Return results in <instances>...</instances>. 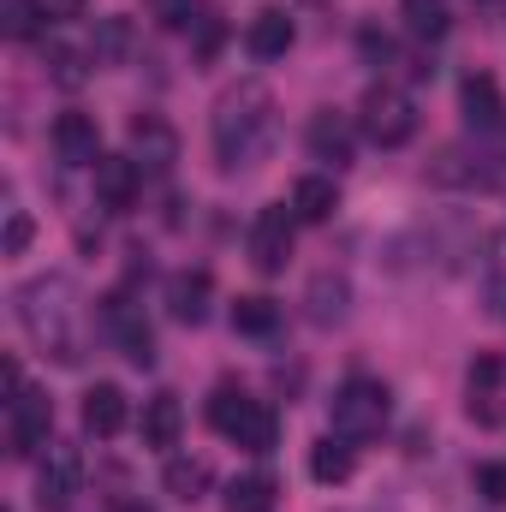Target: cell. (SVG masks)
Returning a JSON list of instances; mask_svg holds the SVG:
<instances>
[{"mask_svg": "<svg viewBox=\"0 0 506 512\" xmlns=\"http://www.w3.org/2000/svg\"><path fill=\"white\" fill-rule=\"evenodd\" d=\"M346 316V280L340 274H316V286H310V322H340Z\"/></svg>", "mask_w": 506, "mask_h": 512, "instance_id": "obj_26", "label": "cell"}, {"mask_svg": "<svg viewBox=\"0 0 506 512\" xmlns=\"http://www.w3.org/2000/svg\"><path fill=\"white\" fill-rule=\"evenodd\" d=\"M274 477H262V471H251V477H233L227 483V512H274Z\"/></svg>", "mask_w": 506, "mask_h": 512, "instance_id": "obj_24", "label": "cell"}, {"mask_svg": "<svg viewBox=\"0 0 506 512\" xmlns=\"http://www.w3.org/2000/svg\"><path fill=\"white\" fill-rule=\"evenodd\" d=\"M245 405H251V393H245V387L221 382V387H215V393H209V423H215V429L227 435V429L239 423V411H245Z\"/></svg>", "mask_w": 506, "mask_h": 512, "instance_id": "obj_29", "label": "cell"}, {"mask_svg": "<svg viewBox=\"0 0 506 512\" xmlns=\"http://www.w3.org/2000/svg\"><path fill=\"white\" fill-rule=\"evenodd\" d=\"M274 322H280V304L274 298H239L233 304V328L239 334H274Z\"/></svg>", "mask_w": 506, "mask_h": 512, "instance_id": "obj_27", "label": "cell"}, {"mask_svg": "<svg viewBox=\"0 0 506 512\" xmlns=\"http://www.w3.org/2000/svg\"><path fill=\"white\" fill-rule=\"evenodd\" d=\"M149 18L161 30H197L203 24V0H149Z\"/></svg>", "mask_w": 506, "mask_h": 512, "instance_id": "obj_28", "label": "cell"}, {"mask_svg": "<svg viewBox=\"0 0 506 512\" xmlns=\"http://www.w3.org/2000/svg\"><path fill=\"white\" fill-rule=\"evenodd\" d=\"M90 60H96V48L54 42V48H48V78H54L60 90H78V84H90Z\"/></svg>", "mask_w": 506, "mask_h": 512, "instance_id": "obj_23", "label": "cell"}, {"mask_svg": "<svg viewBox=\"0 0 506 512\" xmlns=\"http://www.w3.org/2000/svg\"><path fill=\"white\" fill-rule=\"evenodd\" d=\"M54 155L66 161V167H96L102 161V131L90 114H60L54 120Z\"/></svg>", "mask_w": 506, "mask_h": 512, "instance_id": "obj_12", "label": "cell"}, {"mask_svg": "<svg viewBox=\"0 0 506 512\" xmlns=\"http://www.w3.org/2000/svg\"><path fill=\"white\" fill-rule=\"evenodd\" d=\"M84 6H90V0H36V12H42L48 24H66V18H84Z\"/></svg>", "mask_w": 506, "mask_h": 512, "instance_id": "obj_35", "label": "cell"}, {"mask_svg": "<svg viewBox=\"0 0 506 512\" xmlns=\"http://www.w3.org/2000/svg\"><path fill=\"white\" fill-rule=\"evenodd\" d=\"M78 489H84V459L72 447H48V459L36 471V501L42 507H66Z\"/></svg>", "mask_w": 506, "mask_h": 512, "instance_id": "obj_7", "label": "cell"}, {"mask_svg": "<svg viewBox=\"0 0 506 512\" xmlns=\"http://www.w3.org/2000/svg\"><path fill=\"white\" fill-rule=\"evenodd\" d=\"M459 108H465V126H477V131L501 126V114H506L501 84H495L489 72H471V78L459 84Z\"/></svg>", "mask_w": 506, "mask_h": 512, "instance_id": "obj_17", "label": "cell"}, {"mask_svg": "<svg viewBox=\"0 0 506 512\" xmlns=\"http://www.w3.org/2000/svg\"><path fill=\"white\" fill-rule=\"evenodd\" d=\"M274 137V96L268 84H233L221 102H215V161L233 173V167H251L256 155L268 149Z\"/></svg>", "mask_w": 506, "mask_h": 512, "instance_id": "obj_2", "label": "cell"}, {"mask_svg": "<svg viewBox=\"0 0 506 512\" xmlns=\"http://www.w3.org/2000/svg\"><path fill=\"white\" fill-rule=\"evenodd\" d=\"M221 36H227V30H221V18H209V12H203V24H197V60H215Z\"/></svg>", "mask_w": 506, "mask_h": 512, "instance_id": "obj_34", "label": "cell"}, {"mask_svg": "<svg viewBox=\"0 0 506 512\" xmlns=\"http://www.w3.org/2000/svg\"><path fill=\"white\" fill-rule=\"evenodd\" d=\"M18 322H24V334L48 358H60V364H78L84 358V298H78V286L66 274L24 280L18 286Z\"/></svg>", "mask_w": 506, "mask_h": 512, "instance_id": "obj_1", "label": "cell"}, {"mask_svg": "<svg viewBox=\"0 0 506 512\" xmlns=\"http://www.w3.org/2000/svg\"><path fill=\"white\" fill-rule=\"evenodd\" d=\"M245 48H251V60H280L292 48V18L280 6H262L251 24H245Z\"/></svg>", "mask_w": 506, "mask_h": 512, "instance_id": "obj_18", "label": "cell"}, {"mask_svg": "<svg viewBox=\"0 0 506 512\" xmlns=\"http://www.w3.org/2000/svg\"><path fill=\"white\" fill-rule=\"evenodd\" d=\"M465 405L483 429L501 423V358H477L471 364V382H465Z\"/></svg>", "mask_w": 506, "mask_h": 512, "instance_id": "obj_16", "label": "cell"}, {"mask_svg": "<svg viewBox=\"0 0 506 512\" xmlns=\"http://www.w3.org/2000/svg\"><path fill=\"white\" fill-rule=\"evenodd\" d=\"M310 155L316 161H328V167H346L352 161V149H358V131H352V120L346 114H334V108H322L316 120H310Z\"/></svg>", "mask_w": 506, "mask_h": 512, "instance_id": "obj_13", "label": "cell"}, {"mask_svg": "<svg viewBox=\"0 0 506 512\" xmlns=\"http://www.w3.org/2000/svg\"><path fill=\"white\" fill-rule=\"evenodd\" d=\"M387 411H393V393L370 376H352V382L334 393V435L346 441H370L387 429Z\"/></svg>", "mask_w": 506, "mask_h": 512, "instance_id": "obj_3", "label": "cell"}, {"mask_svg": "<svg viewBox=\"0 0 506 512\" xmlns=\"http://www.w3.org/2000/svg\"><path fill=\"white\" fill-rule=\"evenodd\" d=\"M310 477L316 483H346L352 477V441L346 435H322L310 447Z\"/></svg>", "mask_w": 506, "mask_h": 512, "instance_id": "obj_22", "label": "cell"}, {"mask_svg": "<svg viewBox=\"0 0 506 512\" xmlns=\"http://www.w3.org/2000/svg\"><path fill=\"white\" fill-rule=\"evenodd\" d=\"M36 18H42L36 0H6V36H18V42L36 36Z\"/></svg>", "mask_w": 506, "mask_h": 512, "instance_id": "obj_30", "label": "cell"}, {"mask_svg": "<svg viewBox=\"0 0 506 512\" xmlns=\"http://www.w3.org/2000/svg\"><path fill=\"white\" fill-rule=\"evenodd\" d=\"M137 429H143V447H155V453L179 447V429H185V411H179V399H173V393H155V399H143V417H137Z\"/></svg>", "mask_w": 506, "mask_h": 512, "instance_id": "obj_15", "label": "cell"}, {"mask_svg": "<svg viewBox=\"0 0 506 512\" xmlns=\"http://www.w3.org/2000/svg\"><path fill=\"white\" fill-rule=\"evenodd\" d=\"M358 126H364V137H370L376 149H399V143L417 137V108H411L405 90L376 84V90L364 96V108H358Z\"/></svg>", "mask_w": 506, "mask_h": 512, "instance_id": "obj_4", "label": "cell"}, {"mask_svg": "<svg viewBox=\"0 0 506 512\" xmlns=\"http://www.w3.org/2000/svg\"><path fill=\"white\" fill-rule=\"evenodd\" d=\"M137 191H143V167L131 161V155H102L96 161V203L102 209H131L137 203Z\"/></svg>", "mask_w": 506, "mask_h": 512, "instance_id": "obj_10", "label": "cell"}, {"mask_svg": "<svg viewBox=\"0 0 506 512\" xmlns=\"http://www.w3.org/2000/svg\"><path fill=\"white\" fill-rule=\"evenodd\" d=\"M131 161L149 167V173H167L179 161V137H173V126L161 114H137L131 120Z\"/></svg>", "mask_w": 506, "mask_h": 512, "instance_id": "obj_8", "label": "cell"}, {"mask_svg": "<svg viewBox=\"0 0 506 512\" xmlns=\"http://www.w3.org/2000/svg\"><path fill=\"white\" fill-rule=\"evenodd\" d=\"M24 245H30V215L6 209V256H24Z\"/></svg>", "mask_w": 506, "mask_h": 512, "instance_id": "obj_32", "label": "cell"}, {"mask_svg": "<svg viewBox=\"0 0 506 512\" xmlns=\"http://www.w3.org/2000/svg\"><path fill=\"white\" fill-rule=\"evenodd\" d=\"M209 298H215V274L209 268H179L173 280H167V310H173V322H209Z\"/></svg>", "mask_w": 506, "mask_h": 512, "instance_id": "obj_9", "label": "cell"}, {"mask_svg": "<svg viewBox=\"0 0 506 512\" xmlns=\"http://www.w3.org/2000/svg\"><path fill=\"white\" fill-rule=\"evenodd\" d=\"M108 328H114L120 352H126L137 370H149V364H155V334H149V322H143V316L131 310L126 292H114V298H108Z\"/></svg>", "mask_w": 506, "mask_h": 512, "instance_id": "obj_11", "label": "cell"}, {"mask_svg": "<svg viewBox=\"0 0 506 512\" xmlns=\"http://www.w3.org/2000/svg\"><path fill=\"white\" fill-rule=\"evenodd\" d=\"M334 209H340V191H334V179H322V173H304V179L292 185V215H298L304 227H322V221H334Z\"/></svg>", "mask_w": 506, "mask_h": 512, "instance_id": "obj_19", "label": "cell"}, {"mask_svg": "<svg viewBox=\"0 0 506 512\" xmlns=\"http://www.w3.org/2000/svg\"><path fill=\"white\" fill-rule=\"evenodd\" d=\"M203 489H209V465L203 459H167V495L173 501H203Z\"/></svg>", "mask_w": 506, "mask_h": 512, "instance_id": "obj_25", "label": "cell"}, {"mask_svg": "<svg viewBox=\"0 0 506 512\" xmlns=\"http://www.w3.org/2000/svg\"><path fill=\"white\" fill-rule=\"evenodd\" d=\"M126 42H131L126 18H108V24H102V36H96V60H102V54H126Z\"/></svg>", "mask_w": 506, "mask_h": 512, "instance_id": "obj_31", "label": "cell"}, {"mask_svg": "<svg viewBox=\"0 0 506 512\" xmlns=\"http://www.w3.org/2000/svg\"><path fill=\"white\" fill-rule=\"evenodd\" d=\"M227 441L245 447V453H274V441H280V417H274L262 399H251V405L239 411V423L227 429Z\"/></svg>", "mask_w": 506, "mask_h": 512, "instance_id": "obj_20", "label": "cell"}, {"mask_svg": "<svg viewBox=\"0 0 506 512\" xmlns=\"http://www.w3.org/2000/svg\"><path fill=\"white\" fill-rule=\"evenodd\" d=\"M120 512H149V507H137V501H120Z\"/></svg>", "mask_w": 506, "mask_h": 512, "instance_id": "obj_36", "label": "cell"}, {"mask_svg": "<svg viewBox=\"0 0 506 512\" xmlns=\"http://www.w3.org/2000/svg\"><path fill=\"white\" fill-rule=\"evenodd\" d=\"M126 423H131V405H126V393H120L114 382H96L90 393H84V429H90L96 441H114Z\"/></svg>", "mask_w": 506, "mask_h": 512, "instance_id": "obj_14", "label": "cell"}, {"mask_svg": "<svg viewBox=\"0 0 506 512\" xmlns=\"http://www.w3.org/2000/svg\"><path fill=\"white\" fill-rule=\"evenodd\" d=\"M48 429H54V405H48V393L24 387L18 399H6V441H12L18 459H36V453L48 447Z\"/></svg>", "mask_w": 506, "mask_h": 512, "instance_id": "obj_5", "label": "cell"}, {"mask_svg": "<svg viewBox=\"0 0 506 512\" xmlns=\"http://www.w3.org/2000/svg\"><path fill=\"white\" fill-rule=\"evenodd\" d=\"M477 495L483 501H506V465H477Z\"/></svg>", "mask_w": 506, "mask_h": 512, "instance_id": "obj_33", "label": "cell"}, {"mask_svg": "<svg viewBox=\"0 0 506 512\" xmlns=\"http://www.w3.org/2000/svg\"><path fill=\"white\" fill-rule=\"evenodd\" d=\"M292 227H298V215H292L286 203L262 209L251 221V262L262 274H280V268H286V256H292Z\"/></svg>", "mask_w": 506, "mask_h": 512, "instance_id": "obj_6", "label": "cell"}, {"mask_svg": "<svg viewBox=\"0 0 506 512\" xmlns=\"http://www.w3.org/2000/svg\"><path fill=\"white\" fill-rule=\"evenodd\" d=\"M399 18H405V36H417V42H441L453 30L447 0H399Z\"/></svg>", "mask_w": 506, "mask_h": 512, "instance_id": "obj_21", "label": "cell"}]
</instances>
